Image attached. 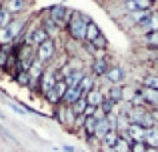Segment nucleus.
<instances>
[{
    "instance_id": "nucleus-25",
    "label": "nucleus",
    "mask_w": 158,
    "mask_h": 152,
    "mask_svg": "<svg viewBox=\"0 0 158 152\" xmlns=\"http://www.w3.org/2000/svg\"><path fill=\"white\" fill-rule=\"evenodd\" d=\"M144 144L152 146V148H158V126L146 130V138H144Z\"/></svg>"
},
{
    "instance_id": "nucleus-6",
    "label": "nucleus",
    "mask_w": 158,
    "mask_h": 152,
    "mask_svg": "<svg viewBox=\"0 0 158 152\" xmlns=\"http://www.w3.org/2000/svg\"><path fill=\"white\" fill-rule=\"evenodd\" d=\"M110 58H108V52H104V54L96 56V58H90L88 62V74H92L94 78H104V74L108 72V68H110Z\"/></svg>"
},
{
    "instance_id": "nucleus-14",
    "label": "nucleus",
    "mask_w": 158,
    "mask_h": 152,
    "mask_svg": "<svg viewBox=\"0 0 158 152\" xmlns=\"http://www.w3.org/2000/svg\"><path fill=\"white\" fill-rule=\"evenodd\" d=\"M138 92L142 94L144 102L148 104V108H150V110L158 106V90H154V88H146V86L138 84Z\"/></svg>"
},
{
    "instance_id": "nucleus-20",
    "label": "nucleus",
    "mask_w": 158,
    "mask_h": 152,
    "mask_svg": "<svg viewBox=\"0 0 158 152\" xmlns=\"http://www.w3.org/2000/svg\"><path fill=\"white\" fill-rule=\"evenodd\" d=\"M100 34H102L100 26H98V24L94 22V20H90L88 26H86V38H84V42H94V40H96Z\"/></svg>"
},
{
    "instance_id": "nucleus-21",
    "label": "nucleus",
    "mask_w": 158,
    "mask_h": 152,
    "mask_svg": "<svg viewBox=\"0 0 158 152\" xmlns=\"http://www.w3.org/2000/svg\"><path fill=\"white\" fill-rule=\"evenodd\" d=\"M138 44L142 48H158V30L142 36V38H138Z\"/></svg>"
},
{
    "instance_id": "nucleus-12",
    "label": "nucleus",
    "mask_w": 158,
    "mask_h": 152,
    "mask_svg": "<svg viewBox=\"0 0 158 152\" xmlns=\"http://www.w3.org/2000/svg\"><path fill=\"white\" fill-rule=\"evenodd\" d=\"M64 92H66V84H64V80H58L56 84H54V88H52V90H48V92L44 94V100H46L50 106H58V104H62Z\"/></svg>"
},
{
    "instance_id": "nucleus-35",
    "label": "nucleus",
    "mask_w": 158,
    "mask_h": 152,
    "mask_svg": "<svg viewBox=\"0 0 158 152\" xmlns=\"http://www.w3.org/2000/svg\"><path fill=\"white\" fill-rule=\"evenodd\" d=\"M8 48L10 46H0V70L4 68V64H6V60H8V54H10Z\"/></svg>"
},
{
    "instance_id": "nucleus-5",
    "label": "nucleus",
    "mask_w": 158,
    "mask_h": 152,
    "mask_svg": "<svg viewBox=\"0 0 158 152\" xmlns=\"http://www.w3.org/2000/svg\"><path fill=\"white\" fill-rule=\"evenodd\" d=\"M52 118H54V120H56L60 126H64L68 132H72L76 116H74V112H72V108H70V106H66V104H58V106H54V114H52Z\"/></svg>"
},
{
    "instance_id": "nucleus-39",
    "label": "nucleus",
    "mask_w": 158,
    "mask_h": 152,
    "mask_svg": "<svg viewBox=\"0 0 158 152\" xmlns=\"http://www.w3.org/2000/svg\"><path fill=\"white\" fill-rule=\"evenodd\" d=\"M62 152H78L76 146H70V144H64L62 146Z\"/></svg>"
},
{
    "instance_id": "nucleus-11",
    "label": "nucleus",
    "mask_w": 158,
    "mask_h": 152,
    "mask_svg": "<svg viewBox=\"0 0 158 152\" xmlns=\"http://www.w3.org/2000/svg\"><path fill=\"white\" fill-rule=\"evenodd\" d=\"M104 80L108 82V86H124L126 70H124L120 64H112V66L108 68V72L104 74Z\"/></svg>"
},
{
    "instance_id": "nucleus-4",
    "label": "nucleus",
    "mask_w": 158,
    "mask_h": 152,
    "mask_svg": "<svg viewBox=\"0 0 158 152\" xmlns=\"http://www.w3.org/2000/svg\"><path fill=\"white\" fill-rule=\"evenodd\" d=\"M50 38L48 36V32L44 30L42 26H40V22L36 24H28L26 28V34H24V44H30V46H40L42 42H46V40Z\"/></svg>"
},
{
    "instance_id": "nucleus-30",
    "label": "nucleus",
    "mask_w": 158,
    "mask_h": 152,
    "mask_svg": "<svg viewBox=\"0 0 158 152\" xmlns=\"http://www.w3.org/2000/svg\"><path fill=\"white\" fill-rule=\"evenodd\" d=\"M140 58H142L144 62H156L158 60V48H142Z\"/></svg>"
},
{
    "instance_id": "nucleus-19",
    "label": "nucleus",
    "mask_w": 158,
    "mask_h": 152,
    "mask_svg": "<svg viewBox=\"0 0 158 152\" xmlns=\"http://www.w3.org/2000/svg\"><path fill=\"white\" fill-rule=\"evenodd\" d=\"M94 88H98V78H94L92 74H88L86 72V76L82 78V82H80V90H82V94H88L90 90H94Z\"/></svg>"
},
{
    "instance_id": "nucleus-33",
    "label": "nucleus",
    "mask_w": 158,
    "mask_h": 152,
    "mask_svg": "<svg viewBox=\"0 0 158 152\" xmlns=\"http://www.w3.org/2000/svg\"><path fill=\"white\" fill-rule=\"evenodd\" d=\"M130 144H132V142L128 140V138L120 136L118 142H116V146H114V152H130Z\"/></svg>"
},
{
    "instance_id": "nucleus-34",
    "label": "nucleus",
    "mask_w": 158,
    "mask_h": 152,
    "mask_svg": "<svg viewBox=\"0 0 158 152\" xmlns=\"http://www.w3.org/2000/svg\"><path fill=\"white\" fill-rule=\"evenodd\" d=\"M116 106H118V104H114V102H112L110 98H104V102L100 104V110H102V112H104L106 116H108V114H112V112L116 110Z\"/></svg>"
},
{
    "instance_id": "nucleus-18",
    "label": "nucleus",
    "mask_w": 158,
    "mask_h": 152,
    "mask_svg": "<svg viewBox=\"0 0 158 152\" xmlns=\"http://www.w3.org/2000/svg\"><path fill=\"white\" fill-rule=\"evenodd\" d=\"M42 14H44V16L40 18V26H42L44 30L48 32V36H50V38H54V36H58V34H60V28H58L56 24H54L52 20H50V18L46 16V10H44Z\"/></svg>"
},
{
    "instance_id": "nucleus-29",
    "label": "nucleus",
    "mask_w": 158,
    "mask_h": 152,
    "mask_svg": "<svg viewBox=\"0 0 158 152\" xmlns=\"http://www.w3.org/2000/svg\"><path fill=\"white\" fill-rule=\"evenodd\" d=\"M140 84L146 86V88H154V90H158V74H152V72L144 74L142 80H140Z\"/></svg>"
},
{
    "instance_id": "nucleus-22",
    "label": "nucleus",
    "mask_w": 158,
    "mask_h": 152,
    "mask_svg": "<svg viewBox=\"0 0 158 152\" xmlns=\"http://www.w3.org/2000/svg\"><path fill=\"white\" fill-rule=\"evenodd\" d=\"M118 138H120L118 130H110V132H106V136L100 140V146H104V148H114L116 142H118Z\"/></svg>"
},
{
    "instance_id": "nucleus-13",
    "label": "nucleus",
    "mask_w": 158,
    "mask_h": 152,
    "mask_svg": "<svg viewBox=\"0 0 158 152\" xmlns=\"http://www.w3.org/2000/svg\"><path fill=\"white\" fill-rule=\"evenodd\" d=\"M86 72L88 70H70V72H66L64 78H62L66 88H76V86H80V82H82V78L86 76Z\"/></svg>"
},
{
    "instance_id": "nucleus-40",
    "label": "nucleus",
    "mask_w": 158,
    "mask_h": 152,
    "mask_svg": "<svg viewBox=\"0 0 158 152\" xmlns=\"http://www.w3.org/2000/svg\"><path fill=\"white\" fill-rule=\"evenodd\" d=\"M94 106H86V110H84V116H94Z\"/></svg>"
},
{
    "instance_id": "nucleus-31",
    "label": "nucleus",
    "mask_w": 158,
    "mask_h": 152,
    "mask_svg": "<svg viewBox=\"0 0 158 152\" xmlns=\"http://www.w3.org/2000/svg\"><path fill=\"white\" fill-rule=\"evenodd\" d=\"M86 106H88V102H86V98L82 96V98H78V100L74 102L70 108H72L74 116H82V114H84V110H86Z\"/></svg>"
},
{
    "instance_id": "nucleus-7",
    "label": "nucleus",
    "mask_w": 158,
    "mask_h": 152,
    "mask_svg": "<svg viewBox=\"0 0 158 152\" xmlns=\"http://www.w3.org/2000/svg\"><path fill=\"white\" fill-rule=\"evenodd\" d=\"M18 62H20V68L22 70H30V66L36 62V48L30 46V44H20L18 46Z\"/></svg>"
},
{
    "instance_id": "nucleus-9",
    "label": "nucleus",
    "mask_w": 158,
    "mask_h": 152,
    "mask_svg": "<svg viewBox=\"0 0 158 152\" xmlns=\"http://www.w3.org/2000/svg\"><path fill=\"white\" fill-rule=\"evenodd\" d=\"M156 30H158V10H154L146 20H144V22H140L138 26L132 28L130 32H134L138 38H142V36L150 34V32H156Z\"/></svg>"
},
{
    "instance_id": "nucleus-27",
    "label": "nucleus",
    "mask_w": 158,
    "mask_h": 152,
    "mask_svg": "<svg viewBox=\"0 0 158 152\" xmlns=\"http://www.w3.org/2000/svg\"><path fill=\"white\" fill-rule=\"evenodd\" d=\"M88 44H92L96 52H108V46H110V42H108V38L104 36V32H102V34L98 36L94 42H88Z\"/></svg>"
},
{
    "instance_id": "nucleus-32",
    "label": "nucleus",
    "mask_w": 158,
    "mask_h": 152,
    "mask_svg": "<svg viewBox=\"0 0 158 152\" xmlns=\"http://www.w3.org/2000/svg\"><path fill=\"white\" fill-rule=\"evenodd\" d=\"M12 20H14V16H12L8 10H4L2 4H0V28H8Z\"/></svg>"
},
{
    "instance_id": "nucleus-10",
    "label": "nucleus",
    "mask_w": 158,
    "mask_h": 152,
    "mask_svg": "<svg viewBox=\"0 0 158 152\" xmlns=\"http://www.w3.org/2000/svg\"><path fill=\"white\" fill-rule=\"evenodd\" d=\"M32 2L30 0H4L2 2V8L8 10L12 16H22V14H28Z\"/></svg>"
},
{
    "instance_id": "nucleus-26",
    "label": "nucleus",
    "mask_w": 158,
    "mask_h": 152,
    "mask_svg": "<svg viewBox=\"0 0 158 152\" xmlns=\"http://www.w3.org/2000/svg\"><path fill=\"white\" fill-rule=\"evenodd\" d=\"M106 98H110L114 104H120L122 102V86H108Z\"/></svg>"
},
{
    "instance_id": "nucleus-36",
    "label": "nucleus",
    "mask_w": 158,
    "mask_h": 152,
    "mask_svg": "<svg viewBox=\"0 0 158 152\" xmlns=\"http://www.w3.org/2000/svg\"><path fill=\"white\" fill-rule=\"evenodd\" d=\"M84 142H86V144H88L92 150H100V140H98L96 136H86Z\"/></svg>"
},
{
    "instance_id": "nucleus-3",
    "label": "nucleus",
    "mask_w": 158,
    "mask_h": 152,
    "mask_svg": "<svg viewBox=\"0 0 158 152\" xmlns=\"http://www.w3.org/2000/svg\"><path fill=\"white\" fill-rule=\"evenodd\" d=\"M58 52H60V48H58L56 40L48 38L46 42H42L40 46H36V60H40V62L46 66V64H52L54 60H56Z\"/></svg>"
},
{
    "instance_id": "nucleus-2",
    "label": "nucleus",
    "mask_w": 158,
    "mask_h": 152,
    "mask_svg": "<svg viewBox=\"0 0 158 152\" xmlns=\"http://www.w3.org/2000/svg\"><path fill=\"white\" fill-rule=\"evenodd\" d=\"M46 16L60 28V30H64L68 20H70V16H72V8H68L64 2H58V4H52V6L46 8Z\"/></svg>"
},
{
    "instance_id": "nucleus-28",
    "label": "nucleus",
    "mask_w": 158,
    "mask_h": 152,
    "mask_svg": "<svg viewBox=\"0 0 158 152\" xmlns=\"http://www.w3.org/2000/svg\"><path fill=\"white\" fill-rule=\"evenodd\" d=\"M12 80H14L18 86H22V88H28V84H30V74H28L26 70H20V72H16V74L12 76Z\"/></svg>"
},
{
    "instance_id": "nucleus-17",
    "label": "nucleus",
    "mask_w": 158,
    "mask_h": 152,
    "mask_svg": "<svg viewBox=\"0 0 158 152\" xmlns=\"http://www.w3.org/2000/svg\"><path fill=\"white\" fill-rule=\"evenodd\" d=\"M86 102H88V106H94V108H98V106L104 102V94H102V90L100 88H94V90H90L88 94H86Z\"/></svg>"
},
{
    "instance_id": "nucleus-42",
    "label": "nucleus",
    "mask_w": 158,
    "mask_h": 152,
    "mask_svg": "<svg viewBox=\"0 0 158 152\" xmlns=\"http://www.w3.org/2000/svg\"><path fill=\"white\" fill-rule=\"evenodd\" d=\"M98 152H114V148H104V146H100V150Z\"/></svg>"
},
{
    "instance_id": "nucleus-44",
    "label": "nucleus",
    "mask_w": 158,
    "mask_h": 152,
    "mask_svg": "<svg viewBox=\"0 0 158 152\" xmlns=\"http://www.w3.org/2000/svg\"><path fill=\"white\" fill-rule=\"evenodd\" d=\"M154 110H158V106H156V108H154Z\"/></svg>"
},
{
    "instance_id": "nucleus-15",
    "label": "nucleus",
    "mask_w": 158,
    "mask_h": 152,
    "mask_svg": "<svg viewBox=\"0 0 158 152\" xmlns=\"http://www.w3.org/2000/svg\"><path fill=\"white\" fill-rule=\"evenodd\" d=\"M126 136L130 142H144L146 138V128H142L140 124H130L126 130Z\"/></svg>"
},
{
    "instance_id": "nucleus-38",
    "label": "nucleus",
    "mask_w": 158,
    "mask_h": 152,
    "mask_svg": "<svg viewBox=\"0 0 158 152\" xmlns=\"http://www.w3.org/2000/svg\"><path fill=\"white\" fill-rule=\"evenodd\" d=\"M0 134H2V136H4V138H8V140H10V142H14V144H18V140H16V138H14V136H12V134H10V132H8V130H6V128H2V130H0Z\"/></svg>"
},
{
    "instance_id": "nucleus-45",
    "label": "nucleus",
    "mask_w": 158,
    "mask_h": 152,
    "mask_svg": "<svg viewBox=\"0 0 158 152\" xmlns=\"http://www.w3.org/2000/svg\"><path fill=\"white\" fill-rule=\"evenodd\" d=\"M30 2H32V0H30Z\"/></svg>"
},
{
    "instance_id": "nucleus-1",
    "label": "nucleus",
    "mask_w": 158,
    "mask_h": 152,
    "mask_svg": "<svg viewBox=\"0 0 158 152\" xmlns=\"http://www.w3.org/2000/svg\"><path fill=\"white\" fill-rule=\"evenodd\" d=\"M90 18L80 10H72V16H70L68 24H66V34H68V40L72 42H84L86 38V26H88Z\"/></svg>"
},
{
    "instance_id": "nucleus-8",
    "label": "nucleus",
    "mask_w": 158,
    "mask_h": 152,
    "mask_svg": "<svg viewBox=\"0 0 158 152\" xmlns=\"http://www.w3.org/2000/svg\"><path fill=\"white\" fill-rule=\"evenodd\" d=\"M56 82H58V76H56V72H54V68L46 66V70H44L42 76L38 78V94L44 98V94H46L48 90H52Z\"/></svg>"
},
{
    "instance_id": "nucleus-41",
    "label": "nucleus",
    "mask_w": 158,
    "mask_h": 152,
    "mask_svg": "<svg viewBox=\"0 0 158 152\" xmlns=\"http://www.w3.org/2000/svg\"><path fill=\"white\" fill-rule=\"evenodd\" d=\"M150 114H152V118H154V126H158V110L152 108V110H150Z\"/></svg>"
},
{
    "instance_id": "nucleus-23",
    "label": "nucleus",
    "mask_w": 158,
    "mask_h": 152,
    "mask_svg": "<svg viewBox=\"0 0 158 152\" xmlns=\"http://www.w3.org/2000/svg\"><path fill=\"white\" fill-rule=\"evenodd\" d=\"M146 112H148L146 108H132L130 112L126 114V118H128V122H130V124H140Z\"/></svg>"
},
{
    "instance_id": "nucleus-43",
    "label": "nucleus",
    "mask_w": 158,
    "mask_h": 152,
    "mask_svg": "<svg viewBox=\"0 0 158 152\" xmlns=\"http://www.w3.org/2000/svg\"><path fill=\"white\" fill-rule=\"evenodd\" d=\"M146 152H158V148H152V146H148V148H146Z\"/></svg>"
},
{
    "instance_id": "nucleus-24",
    "label": "nucleus",
    "mask_w": 158,
    "mask_h": 152,
    "mask_svg": "<svg viewBox=\"0 0 158 152\" xmlns=\"http://www.w3.org/2000/svg\"><path fill=\"white\" fill-rule=\"evenodd\" d=\"M110 122H108V118H102V120H98L96 124V130H94V136L98 138V140H102V138L106 136V132H110Z\"/></svg>"
},
{
    "instance_id": "nucleus-37",
    "label": "nucleus",
    "mask_w": 158,
    "mask_h": 152,
    "mask_svg": "<svg viewBox=\"0 0 158 152\" xmlns=\"http://www.w3.org/2000/svg\"><path fill=\"white\" fill-rule=\"evenodd\" d=\"M148 146L144 144V142H132L130 144V152H146Z\"/></svg>"
},
{
    "instance_id": "nucleus-16",
    "label": "nucleus",
    "mask_w": 158,
    "mask_h": 152,
    "mask_svg": "<svg viewBox=\"0 0 158 152\" xmlns=\"http://www.w3.org/2000/svg\"><path fill=\"white\" fill-rule=\"evenodd\" d=\"M84 94H82V90H80V86H76V88H66V92H64V98H62V104H66V106H72L74 102L78 100V98H82Z\"/></svg>"
}]
</instances>
